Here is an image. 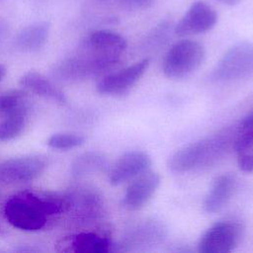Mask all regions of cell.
<instances>
[{"instance_id": "obj_1", "label": "cell", "mask_w": 253, "mask_h": 253, "mask_svg": "<svg viewBox=\"0 0 253 253\" xmlns=\"http://www.w3.org/2000/svg\"><path fill=\"white\" fill-rule=\"evenodd\" d=\"M66 202L53 194L22 191L11 196L5 206L7 221L20 230L38 231L44 227L49 216L64 211Z\"/></svg>"}, {"instance_id": "obj_2", "label": "cell", "mask_w": 253, "mask_h": 253, "mask_svg": "<svg viewBox=\"0 0 253 253\" xmlns=\"http://www.w3.org/2000/svg\"><path fill=\"white\" fill-rule=\"evenodd\" d=\"M233 142L227 133H218L191 142L170 156L168 167L177 173L210 168L222 159Z\"/></svg>"}, {"instance_id": "obj_3", "label": "cell", "mask_w": 253, "mask_h": 253, "mask_svg": "<svg viewBox=\"0 0 253 253\" xmlns=\"http://www.w3.org/2000/svg\"><path fill=\"white\" fill-rule=\"evenodd\" d=\"M206 57L202 43L193 40L175 42L165 53L162 71L169 79H183L200 68Z\"/></svg>"}, {"instance_id": "obj_4", "label": "cell", "mask_w": 253, "mask_h": 253, "mask_svg": "<svg viewBox=\"0 0 253 253\" xmlns=\"http://www.w3.org/2000/svg\"><path fill=\"white\" fill-rule=\"evenodd\" d=\"M218 82H239L253 77V43L238 42L229 47L212 70Z\"/></svg>"}, {"instance_id": "obj_5", "label": "cell", "mask_w": 253, "mask_h": 253, "mask_svg": "<svg viewBox=\"0 0 253 253\" xmlns=\"http://www.w3.org/2000/svg\"><path fill=\"white\" fill-rule=\"evenodd\" d=\"M242 231V225L236 221H217L201 236L198 243V251L201 253L231 252L238 245Z\"/></svg>"}, {"instance_id": "obj_6", "label": "cell", "mask_w": 253, "mask_h": 253, "mask_svg": "<svg viewBox=\"0 0 253 253\" xmlns=\"http://www.w3.org/2000/svg\"><path fill=\"white\" fill-rule=\"evenodd\" d=\"M46 167L47 160L42 155L13 157L0 164V180L6 184L27 183L39 178Z\"/></svg>"}, {"instance_id": "obj_7", "label": "cell", "mask_w": 253, "mask_h": 253, "mask_svg": "<svg viewBox=\"0 0 253 253\" xmlns=\"http://www.w3.org/2000/svg\"><path fill=\"white\" fill-rule=\"evenodd\" d=\"M149 65V59L143 58L120 70L104 75L97 83V92L105 96H122L139 81Z\"/></svg>"}, {"instance_id": "obj_8", "label": "cell", "mask_w": 253, "mask_h": 253, "mask_svg": "<svg viewBox=\"0 0 253 253\" xmlns=\"http://www.w3.org/2000/svg\"><path fill=\"white\" fill-rule=\"evenodd\" d=\"M217 22L215 10L204 1H195L174 28L179 37L204 34L211 30Z\"/></svg>"}, {"instance_id": "obj_9", "label": "cell", "mask_w": 253, "mask_h": 253, "mask_svg": "<svg viewBox=\"0 0 253 253\" xmlns=\"http://www.w3.org/2000/svg\"><path fill=\"white\" fill-rule=\"evenodd\" d=\"M150 166L151 158L146 152L141 150L125 152L111 167L109 181L113 186L122 185L149 170Z\"/></svg>"}, {"instance_id": "obj_10", "label": "cell", "mask_w": 253, "mask_h": 253, "mask_svg": "<svg viewBox=\"0 0 253 253\" xmlns=\"http://www.w3.org/2000/svg\"><path fill=\"white\" fill-rule=\"evenodd\" d=\"M160 175L147 170L131 180L123 198V206L129 211L144 207L153 197L160 185Z\"/></svg>"}, {"instance_id": "obj_11", "label": "cell", "mask_w": 253, "mask_h": 253, "mask_svg": "<svg viewBox=\"0 0 253 253\" xmlns=\"http://www.w3.org/2000/svg\"><path fill=\"white\" fill-rule=\"evenodd\" d=\"M112 240L96 232H80L64 237L57 244V251L74 253H108L113 251Z\"/></svg>"}, {"instance_id": "obj_12", "label": "cell", "mask_w": 253, "mask_h": 253, "mask_svg": "<svg viewBox=\"0 0 253 253\" xmlns=\"http://www.w3.org/2000/svg\"><path fill=\"white\" fill-rule=\"evenodd\" d=\"M236 188V177L224 173L215 177L205 197L203 207L209 213L220 211L231 199Z\"/></svg>"}, {"instance_id": "obj_13", "label": "cell", "mask_w": 253, "mask_h": 253, "mask_svg": "<svg viewBox=\"0 0 253 253\" xmlns=\"http://www.w3.org/2000/svg\"><path fill=\"white\" fill-rule=\"evenodd\" d=\"M20 85L29 92L59 104L66 103L64 93L46 76L37 71L26 72L20 79Z\"/></svg>"}, {"instance_id": "obj_14", "label": "cell", "mask_w": 253, "mask_h": 253, "mask_svg": "<svg viewBox=\"0 0 253 253\" xmlns=\"http://www.w3.org/2000/svg\"><path fill=\"white\" fill-rule=\"evenodd\" d=\"M49 35V24L46 22H38L31 24L20 31L16 37V46L27 52H33L41 49L47 42Z\"/></svg>"}, {"instance_id": "obj_15", "label": "cell", "mask_w": 253, "mask_h": 253, "mask_svg": "<svg viewBox=\"0 0 253 253\" xmlns=\"http://www.w3.org/2000/svg\"><path fill=\"white\" fill-rule=\"evenodd\" d=\"M233 147L239 169L253 172V128H238Z\"/></svg>"}, {"instance_id": "obj_16", "label": "cell", "mask_w": 253, "mask_h": 253, "mask_svg": "<svg viewBox=\"0 0 253 253\" xmlns=\"http://www.w3.org/2000/svg\"><path fill=\"white\" fill-rule=\"evenodd\" d=\"M30 112L29 94L23 90H9L0 95V116Z\"/></svg>"}, {"instance_id": "obj_17", "label": "cell", "mask_w": 253, "mask_h": 253, "mask_svg": "<svg viewBox=\"0 0 253 253\" xmlns=\"http://www.w3.org/2000/svg\"><path fill=\"white\" fill-rule=\"evenodd\" d=\"M30 112H20L3 117L0 122V140H11L19 136L29 121Z\"/></svg>"}, {"instance_id": "obj_18", "label": "cell", "mask_w": 253, "mask_h": 253, "mask_svg": "<svg viewBox=\"0 0 253 253\" xmlns=\"http://www.w3.org/2000/svg\"><path fill=\"white\" fill-rule=\"evenodd\" d=\"M106 167V159L99 153L89 152L78 157L73 165L76 175H85L103 170Z\"/></svg>"}, {"instance_id": "obj_19", "label": "cell", "mask_w": 253, "mask_h": 253, "mask_svg": "<svg viewBox=\"0 0 253 253\" xmlns=\"http://www.w3.org/2000/svg\"><path fill=\"white\" fill-rule=\"evenodd\" d=\"M85 138L73 132H58L50 135L46 141L47 145L57 150H68L82 145Z\"/></svg>"}, {"instance_id": "obj_20", "label": "cell", "mask_w": 253, "mask_h": 253, "mask_svg": "<svg viewBox=\"0 0 253 253\" xmlns=\"http://www.w3.org/2000/svg\"><path fill=\"white\" fill-rule=\"evenodd\" d=\"M122 6L128 10H144L152 6L154 0H118Z\"/></svg>"}, {"instance_id": "obj_21", "label": "cell", "mask_w": 253, "mask_h": 253, "mask_svg": "<svg viewBox=\"0 0 253 253\" xmlns=\"http://www.w3.org/2000/svg\"><path fill=\"white\" fill-rule=\"evenodd\" d=\"M238 128H253V112H251L241 121Z\"/></svg>"}, {"instance_id": "obj_22", "label": "cell", "mask_w": 253, "mask_h": 253, "mask_svg": "<svg viewBox=\"0 0 253 253\" xmlns=\"http://www.w3.org/2000/svg\"><path fill=\"white\" fill-rule=\"evenodd\" d=\"M222 4L227 6H235L238 5L242 0H219Z\"/></svg>"}, {"instance_id": "obj_23", "label": "cell", "mask_w": 253, "mask_h": 253, "mask_svg": "<svg viewBox=\"0 0 253 253\" xmlns=\"http://www.w3.org/2000/svg\"><path fill=\"white\" fill-rule=\"evenodd\" d=\"M6 73H7V69H6L5 65H3V64L0 63V81L5 77Z\"/></svg>"}]
</instances>
